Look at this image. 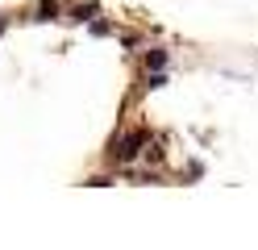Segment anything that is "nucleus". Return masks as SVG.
Returning a JSON list of instances; mask_svg holds the SVG:
<instances>
[{
	"label": "nucleus",
	"instance_id": "f257e3e1",
	"mask_svg": "<svg viewBox=\"0 0 258 250\" xmlns=\"http://www.w3.org/2000/svg\"><path fill=\"white\" fill-rule=\"evenodd\" d=\"M142 150H146V133H142V129H134V133H125V138H117V142H112L108 159L125 167V163H138V159H142Z\"/></svg>",
	"mask_w": 258,
	"mask_h": 250
},
{
	"label": "nucleus",
	"instance_id": "39448f33",
	"mask_svg": "<svg viewBox=\"0 0 258 250\" xmlns=\"http://www.w3.org/2000/svg\"><path fill=\"white\" fill-rule=\"evenodd\" d=\"M0 29H5V17H0Z\"/></svg>",
	"mask_w": 258,
	"mask_h": 250
},
{
	"label": "nucleus",
	"instance_id": "f03ea898",
	"mask_svg": "<svg viewBox=\"0 0 258 250\" xmlns=\"http://www.w3.org/2000/svg\"><path fill=\"white\" fill-rule=\"evenodd\" d=\"M167 63H171V50H163V46H154L150 55H146V67H150V71H163Z\"/></svg>",
	"mask_w": 258,
	"mask_h": 250
},
{
	"label": "nucleus",
	"instance_id": "7ed1b4c3",
	"mask_svg": "<svg viewBox=\"0 0 258 250\" xmlns=\"http://www.w3.org/2000/svg\"><path fill=\"white\" fill-rule=\"evenodd\" d=\"M54 0H42V5H34V21H54Z\"/></svg>",
	"mask_w": 258,
	"mask_h": 250
},
{
	"label": "nucleus",
	"instance_id": "20e7f679",
	"mask_svg": "<svg viewBox=\"0 0 258 250\" xmlns=\"http://www.w3.org/2000/svg\"><path fill=\"white\" fill-rule=\"evenodd\" d=\"M92 17V5H79V9H71V21H88Z\"/></svg>",
	"mask_w": 258,
	"mask_h": 250
}]
</instances>
